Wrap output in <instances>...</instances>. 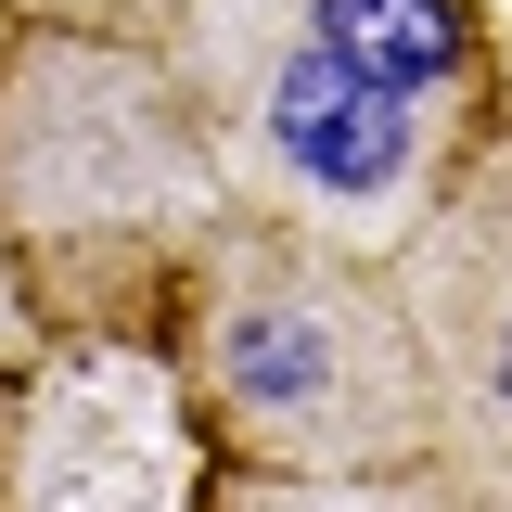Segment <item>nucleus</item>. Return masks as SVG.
I'll return each instance as SVG.
<instances>
[{
    "label": "nucleus",
    "mask_w": 512,
    "mask_h": 512,
    "mask_svg": "<svg viewBox=\"0 0 512 512\" xmlns=\"http://www.w3.org/2000/svg\"><path fill=\"white\" fill-rule=\"evenodd\" d=\"M244 231V192L192 116L167 39L13 26L0 52V244L52 333H154L205 256Z\"/></svg>",
    "instance_id": "obj_1"
},
{
    "label": "nucleus",
    "mask_w": 512,
    "mask_h": 512,
    "mask_svg": "<svg viewBox=\"0 0 512 512\" xmlns=\"http://www.w3.org/2000/svg\"><path fill=\"white\" fill-rule=\"evenodd\" d=\"M180 410L218 461L269 487H448V410L397 256H346L308 231L244 218L167 308Z\"/></svg>",
    "instance_id": "obj_2"
},
{
    "label": "nucleus",
    "mask_w": 512,
    "mask_h": 512,
    "mask_svg": "<svg viewBox=\"0 0 512 512\" xmlns=\"http://www.w3.org/2000/svg\"><path fill=\"white\" fill-rule=\"evenodd\" d=\"M167 64H180L244 218L346 256H397L448 192V167L474 154V128L500 116V103L474 116V103H423V90L372 77L320 26V0H180Z\"/></svg>",
    "instance_id": "obj_3"
},
{
    "label": "nucleus",
    "mask_w": 512,
    "mask_h": 512,
    "mask_svg": "<svg viewBox=\"0 0 512 512\" xmlns=\"http://www.w3.org/2000/svg\"><path fill=\"white\" fill-rule=\"evenodd\" d=\"M397 295L423 320L448 410V500H512V103L474 128L423 231L397 244Z\"/></svg>",
    "instance_id": "obj_4"
},
{
    "label": "nucleus",
    "mask_w": 512,
    "mask_h": 512,
    "mask_svg": "<svg viewBox=\"0 0 512 512\" xmlns=\"http://www.w3.org/2000/svg\"><path fill=\"white\" fill-rule=\"evenodd\" d=\"M320 26L372 64V77L423 90V103H474V116L512 103L500 90V39H487L474 0H320Z\"/></svg>",
    "instance_id": "obj_5"
},
{
    "label": "nucleus",
    "mask_w": 512,
    "mask_h": 512,
    "mask_svg": "<svg viewBox=\"0 0 512 512\" xmlns=\"http://www.w3.org/2000/svg\"><path fill=\"white\" fill-rule=\"evenodd\" d=\"M52 308H39V282L13 269V244H0V436H13V410H26V384L52 372Z\"/></svg>",
    "instance_id": "obj_6"
},
{
    "label": "nucleus",
    "mask_w": 512,
    "mask_h": 512,
    "mask_svg": "<svg viewBox=\"0 0 512 512\" xmlns=\"http://www.w3.org/2000/svg\"><path fill=\"white\" fill-rule=\"evenodd\" d=\"M13 26H103V39H167L180 0H13Z\"/></svg>",
    "instance_id": "obj_7"
},
{
    "label": "nucleus",
    "mask_w": 512,
    "mask_h": 512,
    "mask_svg": "<svg viewBox=\"0 0 512 512\" xmlns=\"http://www.w3.org/2000/svg\"><path fill=\"white\" fill-rule=\"evenodd\" d=\"M0 52H13V0H0Z\"/></svg>",
    "instance_id": "obj_8"
}]
</instances>
